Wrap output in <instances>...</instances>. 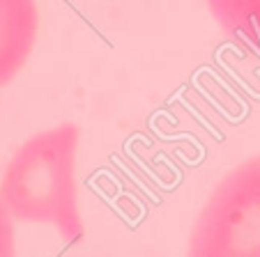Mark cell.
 <instances>
[{
  "label": "cell",
  "instance_id": "1",
  "mask_svg": "<svg viewBox=\"0 0 260 257\" xmlns=\"http://www.w3.org/2000/svg\"><path fill=\"white\" fill-rule=\"evenodd\" d=\"M76 147L74 124L46 129L16 150L0 181V198L12 218L51 225L67 243L83 239L74 184Z\"/></svg>",
  "mask_w": 260,
  "mask_h": 257
},
{
  "label": "cell",
  "instance_id": "2",
  "mask_svg": "<svg viewBox=\"0 0 260 257\" xmlns=\"http://www.w3.org/2000/svg\"><path fill=\"white\" fill-rule=\"evenodd\" d=\"M187 257H260V154L214 186L191 228Z\"/></svg>",
  "mask_w": 260,
  "mask_h": 257
},
{
  "label": "cell",
  "instance_id": "4",
  "mask_svg": "<svg viewBox=\"0 0 260 257\" xmlns=\"http://www.w3.org/2000/svg\"><path fill=\"white\" fill-rule=\"evenodd\" d=\"M207 5L228 37L260 51V0H207Z\"/></svg>",
  "mask_w": 260,
  "mask_h": 257
},
{
  "label": "cell",
  "instance_id": "5",
  "mask_svg": "<svg viewBox=\"0 0 260 257\" xmlns=\"http://www.w3.org/2000/svg\"><path fill=\"white\" fill-rule=\"evenodd\" d=\"M0 257H14V225L3 198H0Z\"/></svg>",
  "mask_w": 260,
  "mask_h": 257
},
{
  "label": "cell",
  "instance_id": "3",
  "mask_svg": "<svg viewBox=\"0 0 260 257\" xmlns=\"http://www.w3.org/2000/svg\"><path fill=\"white\" fill-rule=\"evenodd\" d=\"M35 0H0V88L25 64L37 39Z\"/></svg>",
  "mask_w": 260,
  "mask_h": 257
}]
</instances>
